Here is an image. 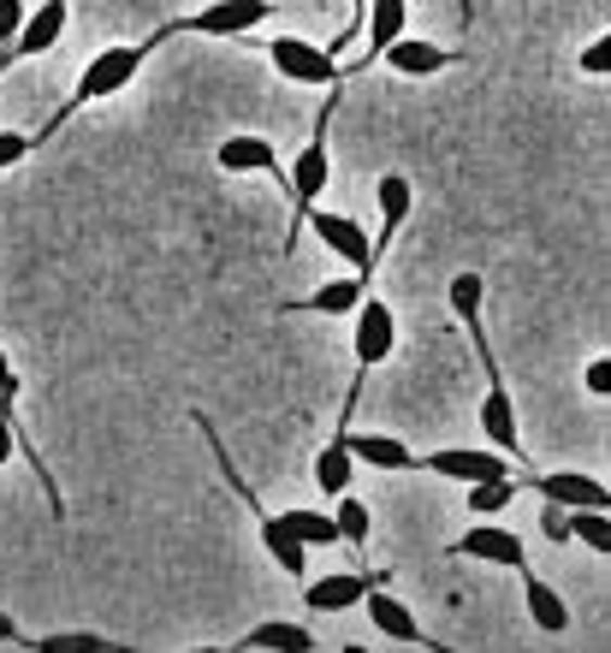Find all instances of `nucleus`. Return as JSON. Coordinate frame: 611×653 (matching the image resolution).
I'll use <instances>...</instances> for the list:
<instances>
[{
    "label": "nucleus",
    "mask_w": 611,
    "mask_h": 653,
    "mask_svg": "<svg viewBox=\"0 0 611 653\" xmlns=\"http://www.w3.org/2000/svg\"><path fill=\"white\" fill-rule=\"evenodd\" d=\"M362 594H368L362 576H327V582L309 588V612H345V606H356Z\"/></svg>",
    "instance_id": "nucleus-14"
},
{
    "label": "nucleus",
    "mask_w": 611,
    "mask_h": 653,
    "mask_svg": "<svg viewBox=\"0 0 611 653\" xmlns=\"http://www.w3.org/2000/svg\"><path fill=\"white\" fill-rule=\"evenodd\" d=\"M451 309L481 333V273H457L451 280Z\"/></svg>",
    "instance_id": "nucleus-25"
},
{
    "label": "nucleus",
    "mask_w": 611,
    "mask_h": 653,
    "mask_svg": "<svg viewBox=\"0 0 611 653\" xmlns=\"http://www.w3.org/2000/svg\"><path fill=\"white\" fill-rule=\"evenodd\" d=\"M362 304V280H327L315 297H303L297 309H315V316H345V309Z\"/></svg>",
    "instance_id": "nucleus-17"
},
{
    "label": "nucleus",
    "mask_w": 611,
    "mask_h": 653,
    "mask_svg": "<svg viewBox=\"0 0 611 653\" xmlns=\"http://www.w3.org/2000/svg\"><path fill=\"white\" fill-rule=\"evenodd\" d=\"M428 470H440V475H451V482H505V458H493V451H434L428 458Z\"/></svg>",
    "instance_id": "nucleus-6"
},
{
    "label": "nucleus",
    "mask_w": 611,
    "mask_h": 653,
    "mask_svg": "<svg viewBox=\"0 0 611 653\" xmlns=\"http://www.w3.org/2000/svg\"><path fill=\"white\" fill-rule=\"evenodd\" d=\"M529 618L540 624V630H564V624H570V606L540 582V576H529Z\"/></svg>",
    "instance_id": "nucleus-21"
},
{
    "label": "nucleus",
    "mask_w": 611,
    "mask_h": 653,
    "mask_svg": "<svg viewBox=\"0 0 611 653\" xmlns=\"http://www.w3.org/2000/svg\"><path fill=\"white\" fill-rule=\"evenodd\" d=\"M36 648L42 653H107L113 642H101V636H42Z\"/></svg>",
    "instance_id": "nucleus-29"
},
{
    "label": "nucleus",
    "mask_w": 611,
    "mask_h": 653,
    "mask_svg": "<svg viewBox=\"0 0 611 653\" xmlns=\"http://www.w3.org/2000/svg\"><path fill=\"white\" fill-rule=\"evenodd\" d=\"M345 451H351V463H374V470H416L410 446H398L386 434H356V439H345Z\"/></svg>",
    "instance_id": "nucleus-11"
},
{
    "label": "nucleus",
    "mask_w": 611,
    "mask_h": 653,
    "mask_svg": "<svg viewBox=\"0 0 611 653\" xmlns=\"http://www.w3.org/2000/svg\"><path fill=\"white\" fill-rule=\"evenodd\" d=\"M0 642H18V630H12V618L0 612Z\"/></svg>",
    "instance_id": "nucleus-37"
},
{
    "label": "nucleus",
    "mask_w": 611,
    "mask_h": 653,
    "mask_svg": "<svg viewBox=\"0 0 611 653\" xmlns=\"http://www.w3.org/2000/svg\"><path fill=\"white\" fill-rule=\"evenodd\" d=\"M457 552H469V559H481V564H517V571H523V541H517L511 529H469L463 541H457Z\"/></svg>",
    "instance_id": "nucleus-9"
},
{
    "label": "nucleus",
    "mask_w": 611,
    "mask_h": 653,
    "mask_svg": "<svg viewBox=\"0 0 611 653\" xmlns=\"http://www.w3.org/2000/svg\"><path fill=\"white\" fill-rule=\"evenodd\" d=\"M540 499H552V505H564V511H606V487L594 482V475H570V470H552V475H540Z\"/></svg>",
    "instance_id": "nucleus-5"
},
{
    "label": "nucleus",
    "mask_w": 611,
    "mask_h": 653,
    "mask_svg": "<svg viewBox=\"0 0 611 653\" xmlns=\"http://www.w3.org/2000/svg\"><path fill=\"white\" fill-rule=\"evenodd\" d=\"M60 30H66V7H60V0H48V7H36L30 18H24L18 42H12L7 54H42V48L60 42ZM7 54H0V60H7Z\"/></svg>",
    "instance_id": "nucleus-7"
},
{
    "label": "nucleus",
    "mask_w": 611,
    "mask_h": 653,
    "mask_svg": "<svg viewBox=\"0 0 611 653\" xmlns=\"http://www.w3.org/2000/svg\"><path fill=\"white\" fill-rule=\"evenodd\" d=\"M24 155H30V137L0 131V167H12V161H24Z\"/></svg>",
    "instance_id": "nucleus-31"
},
{
    "label": "nucleus",
    "mask_w": 611,
    "mask_h": 653,
    "mask_svg": "<svg viewBox=\"0 0 611 653\" xmlns=\"http://www.w3.org/2000/svg\"><path fill=\"white\" fill-rule=\"evenodd\" d=\"M220 167L226 172H279V155L267 137H226L220 143Z\"/></svg>",
    "instance_id": "nucleus-10"
},
{
    "label": "nucleus",
    "mask_w": 611,
    "mask_h": 653,
    "mask_svg": "<svg viewBox=\"0 0 611 653\" xmlns=\"http://www.w3.org/2000/svg\"><path fill=\"white\" fill-rule=\"evenodd\" d=\"M546 535H552V541H570V511L552 505V499H546Z\"/></svg>",
    "instance_id": "nucleus-32"
},
{
    "label": "nucleus",
    "mask_w": 611,
    "mask_h": 653,
    "mask_svg": "<svg viewBox=\"0 0 611 653\" xmlns=\"http://www.w3.org/2000/svg\"><path fill=\"white\" fill-rule=\"evenodd\" d=\"M588 393H600V398L611 393V362H606V357L588 362Z\"/></svg>",
    "instance_id": "nucleus-34"
},
{
    "label": "nucleus",
    "mask_w": 611,
    "mask_h": 653,
    "mask_svg": "<svg viewBox=\"0 0 611 653\" xmlns=\"http://www.w3.org/2000/svg\"><path fill=\"white\" fill-rule=\"evenodd\" d=\"M267 54H273V66L285 72V78H297V84H333V78H339L333 54H327V48H315V42H297V36H279Z\"/></svg>",
    "instance_id": "nucleus-2"
},
{
    "label": "nucleus",
    "mask_w": 611,
    "mask_h": 653,
    "mask_svg": "<svg viewBox=\"0 0 611 653\" xmlns=\"http://www.w3.org/2000/svg\"><path fill=\"white\" fill-rule=\"evenodd\" d=\"M333 529L345 535V541H368V505H356V499L339 494V517H333Z\"/></svg>",
    "instance_id": "nucleus-28"
},
{
    "label": "nucleus",
    "mask_w": 611,
    "mask_h": 653,
    "mask_svg": "<svg viewBox=\"0 0 611 653\" xmlns=\"http://www.w3.org/2000/svg\"><path fill=\"white\" fill-rule=\"evenodd\" d=\"M262 541H267V552H273V564H279L285 576H303V571H309V547H303L279 517H267V523H262Z\"/></svg>",
    "instance_id": "nucleus-13"
},
{
    "label": "nucleus",
    "mask_w": 611,
    "mask_h": 653,
    "mask_svg": "<svg viewBox=\"0 0 611 653\" xmlns=\"http://www.w3.org/2000/svg\"><path fill=\"white\" fill-rule=\"evenodd\" d=\"M392 338H398V321H392V309L380 304V297H368L362 316H356V362H386Z\"/></svg>",
    "instance_id": "nucleus-4"
},
{
    "label": "nucleus",
    "mask_w": 611,
    "mask_h": 653,
    "mask_svg": "<svg viewBox=\"0 0 611 653\" xmlns=\"http://www.w3.org/2000/svg\"><path fill=\"white\" fill-rule=\"evenodd\" d=\"M12 393H18V374H12L7 350H0V398H12Z\"/></svg>",
    "instance_id": "nucleus-35"
},
{
    "label": "nucleus",
    "mask_w": 611,
    "mask_h": 653,
    "mask_svg": "<svg viewBox=\"0 0 611 653\" xmlns=\"http://www.w3.org/2000/svg\"><path fill=\"white\" fill-rule=\"evenodd\" d=\"M404 215H410V179L386 172V179H380V220H386V232L404 226Z\"/></svg>",
    "instance_id": "nucleus-24"
},
{
    "label": "nucleus",
    "mask_w": 611,
    "mask_h": 653,
    "mask_svg": "<svg viewBox=\"0 0 611 653\" xmlns=\"http://www.w3.org/2000/svg\"><path fill=\"white\" fill-rule=\"evenodd\" d=\"M12 446H18V439H12V428H7V422H0V470H7V458H12Z\"/></svg>",
    "instance_id": "nucleus-36"
},
{
    "label": "nucleus",
    "mask_w": 611,
    "mask_h": 653,
    "mask_svg": "<svg viewBox=\"0 0 611 653\" xmlns=\"http://www.w3.org/2000/svg\"><path fill=\"white\" fill-rule=\"evenodd\" d=\"M285 523L291 535H297L303 547H327V541H339V529H333V517H321V511H285Z\"/></svg>",
    "instance_id": "nucleus-22"
},
{
    "label": "nucleus",
    "mask_w": 611,
    "mask_h": 653,
    "mask_svg": "<svg viewBox=\"0 0 611 653\" xmlns=\"http://www.w3.org/2000/svg\"><path fill=\"white\" fill-rule=\"evenodd\" d=\"M570 535H582V541H588L594 552H606L611 547V529H606V511H570Z\"/></svg>",
    "instance_id": "nucleus-27"
},
{
    "label": "nucleus",
    "mask_w": 611,
    "mask_h": 653,
    "mask_svg": "<svg viewBox=\"0 0 611 653\" xmlns=\"http://www.w3.org/2000/svg\"><path fill=\"white\" fill-rule=\"evenodd\" d=\"M24 30V7L18 0H0V54H7V42H18Z\"/></svg>",
    "instance_id": "nucleus-30"
},
{
    "label": "nucleus",
    "mask_w": 611,
    "mask_h": 653,
    "mask_svg": "<svg viewBox=\"0 0 611 653\" xmlns=\"http://www.w3.org/2000/svg\"><path fill=\"white\" fill-rule=\"evenodd\" d=\"M250 24H262L256 0H244V7H202L196 12V30H208V36H238V30H250Z\"/></svg>",
    "instance_id": "nucleus-15"
},
{
    "label": "nucleus",
    "mask_w": 611,
    "mask_h": 653,
    "mask_svg": "<svg viewBox=\"0 0 611 653\" xmlns=\"http://www.w3.org/2000/svg\"><path fill=\"white\" fill-rule=\"evenodd\" d=\"M321 184H327V149L321 143H309L297 161H291V191L309 203V196H321Z\"/></svg>",
    "instance_id": "nucleus-18"
},
{
    "label": "nucleus",
    "mask_w": 611,
    "mask_h": 653,
    "mask_svg": "<svg viewBox=\"0 0 611 653\" xmlns=\"http://www.w3.org/2000/svg\"><path fill=\"white\" fill-rule=\"evenodd\" d=\"M149 48H101V60H89L84 84H78V102H101V95L125 90V84L137 78V66H143Z\"/></svg>",
    "instance_id": "nucleus-1"
},
{
    "label": "nucleus",
    "mask_w": 611,
    "mask_h": 653,
    "mask_svg": "<svg viewBox=\"0 0 611 653\" xmlns=\"http://www.w3.org/2000/svg\"><path fill=\"white\" fill-rule=\"evenodd\" d=\"M511 505V475H505V482H475L469 487V511H475V517H493V511H505Z\"/></svg>",
    "instance_id": "nucleus-26"
},
{
    "label": "nucleus",
    "mask_w": 611,
    "mask_h": 653,
    "mask_svg": "<svg viewBox=\"0 0 611 653\" xmlns=\"http://www.w3.org/2000/svg\"><path fill=\"white\" fill-rule=\"evenodd\" d=\"M481 428L499 439V446L517 451V410H511V393H505V386H493V393L481 398Z\"/></svg>",
    "instance_id": "nucleus-16"
},
{
    "label": "nucleus",
    "mask_w": 611,
    "mask_h": 653,
    "mask_svg": "<svg viewBox=\"0 0 611 653\" xmlns=\"http://www.w3.org/2000/svg\"><path fill=\"white\" fill-rule=\"evenodd\" d=\"M606 66H611V42H594L588 54H582V72H588V78H600Z\"/></svg>",
    "instance_id": "nucleus-33"
},
{
    "label": "nucleus",
    "mask_w": 611,
    "mask_h": 653,
    "mask_svg": "<svg viewBox=\"0 0 611 653\" xmlns=\"http://www.w3.org/2000/svg\"><path fill=\"white\" fill-rule=\"evenodd\" d=\"M404 0H374L368 7V42L374 48H392V42H404Z\"/></svg>",
    "instance_id": "nucleus-19"
},
{
    "label": "nucleus",
    "mask_w": 611,
    "mask_h": 653,
    "mask_svg": "<svg viewBox=\"0 0 611 653\" xmlns=\"http://www.w3.org/2000/svg\"><path fill=\"white\" fill-rule=\"evenodd\" d=\"M386 66L404 72V78H428V72H445V66H451V54L434 48V42H392V48H386Z\"/></svg>",
    "instance_id": "nucleus-12"
},
{
    "label": "nucleus",
    "mask_w": 611,
    "mask_h": 653,
    "mask_svg": "<svg viewBox=\"0 0 611 653\" xmlns=\"http://www.w3.org/2000/svg\"><path fill=\"white\" fill-rule=\"evenodd\" d=\"M309 226L321 232V244L333 249V256H345L356 273H368V261H374V244L362 238V226L345 220V215H309Z\"/></svg>",
    "instance_id": "nucleus-3"
},
{
    "label": "nucleus",
    "mask_w": 611,
    "mask_h": 653,
    "mask_svg": "<svg viewBox=\"0 0 611 653\" xmlns=\"http://www.w3.org/2000/svg\"><path fill=\"white\" fill-rule=\"evenodd\" d=\"M362 600H368V618H374V630H380V636H392V642H410V648L422 642V624H416L410 612H404L398 600L386 594V588H368Z\"/></svg>",
    "instance_id": "nucleus-8"
},
{
    "label": "nucleus",
    "mask_w": 611,
    "mask_h": 653,
    "mask_svg": "<svg viewBox=\"0 0 611 653\" xmlns=\"http://www.w3.org/2000/svg\"><path fill=\"white\" fill-rule=\"evenodd\" d=\"M315 482H321L327 494H345V487H351V451H345V439H333V446L321 451V463H315Z\"/></svg>",
    "instance_id": "nucleus-23"
},
{
    "label": "nucleus",
    "mask_w": 611,
    "mask_h": 653,
    "mask_svg": "<svg viewBox=\"0 0 611 653\" xmlns=\"http://www.w3.org/2000/svg\"><path fill=\"white\" fill-rule=\"evenodd\" d=\"M244 648H285V653H309L315 636L303 624H262V630L244 636Z\"/></svg>",
    "instance_id": "nucleus-20"
}]
</instances>
